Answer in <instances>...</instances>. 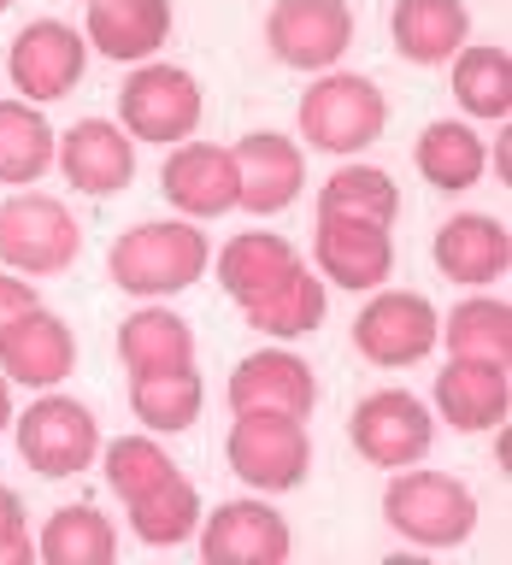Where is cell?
<instances>
[{"label":"cell","instance_id":"obj_1","mask_svg":"<svg viewBox=\"0 0 512 565\" xmlns=\"http://www.w3.org/2000/svg\"><path fill=\"white\" fill-rule=\"evenodd\" d=\"M212 265V247L206 236L194 230V218H148L136 230H124L106 254V271L124 295L136 300H166V295H183L206 277Z\"/></svg>","mask_w":512,"mask_h":565},{"label":"cell","instance_id":"obj_2","mask_svg":"<svg viewBox=\"0 0 512 565\" xmlns=\"http://www.w3.org/2000/svg\"><path fill=\"white\" fill-rule=\"evenodd\" d=\"M383 124H388V100L360 71H318V83L300 95V136L318 153H335V159L365 153L383 136Z\"/></svg>","mask_w":512,"mask_h":565},{"label":"cell","instance_id":"obj_3","mask_svg":"<svg viewBox=\"0 0 512 565\" xmlns=\"http://www.w3.org/2000/svg\"><path fill=\"white\" fill-rule=\"evenodd\" d=\"M383 519L413 547H459L477 530V494L448 471L401 466L383 489Z\"/></svg>","mask_w":512,"mask_h":565},{"label":"cell","instance_id":"obj_4","mask_svg":"<svg viewBox=\"0 0 512 565\" xmlns=\"http://www.w3.org/2000/svg\"><path fill=\"white\" fill-rule=\"evenodd\" d=\"M83 254V224L53 194H7L0 201V265L18 277H60Z\"/></svg>","mask_w":512,"mask_h":565},{"label":"cell","instance_id":"obj_5","mask_svg":"<svg viewBox=\"0 0 512 565\" xmlns=\"http://www.w3.org/2000/svg\"><path fill=\"white\" fill-rule=\"evenodd\" d=\"M224 454H230V471H236L247 489H259V494L300 489L307 471H312L307 418H289V413H236Z\"/></svg>","mask_w":512,"mask_h":565},{"label":"cell","instance_id":"obj_6","mask_svg":"<svg viewBox=\"0 0 512 565\" xmlns=\"http://www.w3.org/2000/svg\"><path fill=\"white\" fill-rule=\"evenodd\" d=\"M118 118L130 141H153V148H177L194 136L201 124V83L183 65L166 60H141L130 71V83L118 88Z\"/></svg>","mask_w":512,"mask_h":565},{"label":"cell","instance_id":"obj_7","mask_svg":"<svg viewBox=\"0 0 512 565\" xmlns=\"http://www.w3.org/2000/svg\"><path fill=\"white\" fill-rule=\"evenodd\" d=\"M18 430V454L35 477H77L100 459V424L83 401L53 395L42 388V401L24 406V418H12Z\"/></svg>","mask_w":512,"mask_h":565},{"label":"cell","instance_id":"obj_8","mask_svg":"<svg viewBox=\"0 0 512 565\" xmlns=\"http://www.w3.org/2000/svg\"><path fill=\"white\" fill-rule=\"evenodd\" d=\"M436 330H441V318L418 289H371V300L360 307V318H353V348H360V360H371V365L401 371V365L430 360Z\"/></svg>","mask_w":512,"mask_h":565},{"label":"cell","instance_id":"obj_9","mask_svg":"<svg viewBox=\"0 0 512 565\" xmlns=\"http://www.w3.org/2000/svg\"><path fill=\"white\" fill-rule=\"evenodd\" d=\"M348 436H353V454L360 459H371V466H383V471H401V466H418V459L430 454L436 418H430V406L418 395H406V388H377V395H365L353 406Z\"/></svg>","mask_w":512,"mask_h":565},{"label":"cell","instance_id":"obj_10","mask_svg":"<svg viewBox=\"0 0 512 565\" xmlns=\"http://www.w3.org/2000/svg\"><path fill=\"white\" fill-rule=\"evenodd\" d=\"M265 47L289 71H335V60L353 47L348 0H277L265 12Z\"/></svg>","mask_w":512,"mask_h":565},{"label":"cell","instance_id":"obj_11","mask_svg":"<svg viewBox=\"0 0 512 565\" xmlns=\"http://www.w3.org/2000/svg\"><path fill=\"white\" fill-rule=\"evenodd\" d=\"M83 71H88V42H83V30L60 24V18H35V24L12 35L7 77L24 100H35V106L65 100L83 83Z\"/></svg>","mask_w":512,"mask_h":565},{"label":"cell","instance_id":"obj_12","mask_svg":"<svg viewBox=\"0 0 512 565\" xmlns=\"http://www.w3.org/2000/svg\"><path fill=\"white\" fill-rule=\"evenodd\" d=\"M312 259H318V277L324 282H335V289H348V295H371L388 282V271H395V236H388V224L318 212Z\"/></svg>","mask_w":512,"mask_h":565},{"label":"cell","instance_id":"obj_13","mask_svg":"<svg viewBox=\"0 0 512 565\" xmlns=\"http://www.w3.org/2000/svg\"><path fill=\"white\" fill-rule=\"evenodd\" d=\"M194 536H201L206 565H282L289 559V519L277 507H265L259 494L212 507V519L201 512Z\"/></svg>","mask_w":512,"mask_h":565},{"label":"cell","instance_id":"obj_14","mask_svg":"<svg viewBox=\"0 0 512 565\" xmlns=\"http://www.w3.org/2000/svg\"><path fill=\"white\" fill-rule=\"evenodd\" d=\"M230 395V413H289V418H312L318 406V377L312 365L300 360L295 348H259L247 353V360H236V371H230L224 383Z\"/></svg>","mask_w":512,"mask_h":565},{"label":"cell","instance_id":"obj_15","mask_svg":"<svg viewBox=\"0 0 512 565\" xmlns=\"http://www.w3.org/2000/svg\"><path fill=\"white\" fill-rule=\"evenodd\" d=\"M230 153H236V206H247L254 218H271V212L300 201V183H307L300 141L277 136V130H254Z\"/></svg>","mask_w":512,"mask_h":565},{"label":"cell","instance_id":"obj_16","mask_svg":"<svg viewBox=\"0 0 512 565\" xmlns=\"http://www.w3.org/2000/svg\"><path fill=\"white\" fill-rule=\"evenodd\" d=\"M71 365H77V335H71L60 312L30 307L0 330V371H7V383L60 388L71 377Z\"/></svg>","mask_w":512,"mask_h":565},{"label":"cell","instance_id":"obj_17","mask_svg":"<svg viewBox=\"0 0 512 565\" xmlns=\"http://www.w3.org/2000/svg\"><path fill=\"white\" fill-rule=\"evenodd\" d=\"M159 189L183 218H224L236 206V153L218 141H177L159 166Z\"/></svg>","mask_w":512,"mask_h":565},{"label":"cell","instance_id":"obj_18","mask_svg":"<svg viewBox=\"0 0 512 565\" xmlns=\"http://www.w3.org/2000/svg\"><path fill=\"white\" fill-rule=\"evenodd\" d=\"M53 166L65 171V183L77 189V194L106 201V194L130 189V177H136V141L124 136V124H113V118H83V124H71V130L60 136Z\"/></svg>","mask_w":512,"mask_h":565},{"label":"cell","instance_id":"obj_19","mask_svg":"<svg viewBox=\"0 0 512 565\" xmlns=\"http://www.w3.org/2000/svg\"><path fill=\"white\" fill-rule=\"evenodd\" d=\"M430 254H436V271L448 282L489 289V282H501L506 265H512V230L501 218H489V212H454V218L436 230Z\"/></svg>","mask_w":512,"mask_h":565},{"label":"cell","instance_id":"obj_20","mask_svg":"<svg viewBox=\"0 0 512 565\" xmlns=\"http://www.w3.org/2000/svg\"><path fill=\"white\" fill-rule=\"evenodd\" d=\"M171 35V0H88L83 42L106 53L113 65H141L166 47Z\"/></svg>","mask_w":512,"mask_h":565},{"label":"cell","instance_id":"obj_21","mask_svg":"<svg viewBox=\"0 0 512 565\" xmlns=\"http://www.w3.org/2000/svg\"><path fill=\"white\" fill-rule=\"evenodd\" d=\"M506 406H512L506 365H489V360H448L441 365L436 413L454 430H494V424H506Z\"/></svg>","mask_w":512,"mask_h":565},{"label":"cell","instance_id":"obj_22","mask_svg":"<svg viewBox=\"0 0 512 565\" xmlns=\"http://www.w3.org/2000/svg\"><path fill=\"white\" fill-rule=\"evenodd\" d=\"M395 47L413 65H448L471 42V12L466 0H395Z\"/></svg>","mask_w":512,"mask_h":565},{"label":"cell","instance_id":"obj_23","mask_svg":"<svg viewBox=\"0 0 512 565\" xmlns=\"http://www.w3.org/2000/svg\"><path fill=\"white\" fill-rule=\"evenodd\" d=\"M242 312H247V324H254L259 335H271V342H300V335H312L318 324H324L330 282L318 271H307V259H300L277 289H265L259 300H247Z\"/></svg>","mask_w":512,"mask_h":565},{"label":"cell","instance_id":"obj_24","mask_svg":"<svg viewBox=\"0 0 512 565\" xmlns=\"http://www.w3.org/2000/svg\"><path fill=\"white\" fill-rule=\"evenodd\" d=\"M413 166L430 189L466 194V189H477V177L489 171V148H483V136H477L471 124L436 118V124H424L418 141H413Z\"/></svg>","mask_w":512,"mask_h":565},{"label":"cell","instance_id":"obj_25","mask_svg":"<svg viewBox=\"0 0 512 565\" xmlns=\"http://www.w3.org/2000/svg\"><path fill=\"white\" fill-rule=\"evenodd\" d=\"M295 265H300L295 242L271 236V230H242V236H230L218 247V289L236 300V307H247V300H259L265 289H277Z\"/></svg>","mask_w":512,"mask_h":565},{"label":"cell","instance_id":"obj_26","mask_svg":"<svg viewBox=\"0 0 512 565\" xmlns=\"http://www.w3.org/2000/svg\"><path fill=\"white\" fill-rule=\"evenodd\" d=\"M118 360L130 377H148V371H177L194 365V330L166 307H136L118 324Z\"/></svg>","mask_w":512,"mask_h":565},{"label":"cell","instance_id":"obj_27","mask_svg":"<svg viewBox=\"0 0 512 565\" xmlns=\"http://www.w3.org/2000/svg\"><path fill=\"white\" fill-rule=\"evenodd\" d=\"M60 136L42 118L35 100H0V183L7 189H30L35 177L53 171Z\"/></svg>","mask_w":512,"mask_h":565},{"label":"cell","instance_id":"obj_28","mask_svg":"<svg viewBox=\"0 0 512 565\" xmlns=\"http://www.w3.org/2000/svg\"><path fill=\"white\" fill-rule=\"evenodd\" d=\"M454 100L466 106V118L506 124L512 113V53L494 42H466L454 53Z\"/></svg>","mask_w":512,"mask_h":565},{"label":"cell","instance_id":"obj_29","mask_svg":"<svg viewBox=\"0 0 512 565\" xmlns=\"http://www.w3.org/2000/svg\"><path fill=\"white\" fill-rule=\"evenodd\" d=\"M436 342H448V360H512V307L501 295H471L448 312V324L436 330Z\"/></svg>","mask_w":512,"mask_h":565},{"label":"cell","instance_id":"obj_30","mask_svg":"<svg viewBox=\"0 0 512 565\" xmlns=\"http://www.w3.org/2000/svg\"><path fill=\"white\" fill-rule=\"evenodd\" d=\"M206 388L194 377V365L177 371H148V377H130V413L148 424V436H177L201 418Z\"/></svg>","mask_w":512,"mask_h":565},{"label":"cell","instance_id":"obj_31","mask_svg":"<svg viewBox=\"0 0 512 565\" xmlns=\"http://www.w3.org/2000/svg\"><path fill=\"white\" fill-rule=\"evenodd\" d=\"M130 530L148 547H183L194 530H201V494H194V483L183 471H171L159 489L136 494L130 501Z\"/></svg>","mask_w":512,"mask_h":565},{"label":"cell","instance_id":"obj_32","mask_svg":"<svg viewBox=\"0 0 512 565\" xmlns=\"http://www.w3.org/2000/svg\"><path fill=\"white\" fill-rule=\"evenodd\" d=\"M318 212H342V218H371V224H388V230H395V218H401V189H395V177H388V171L348 159V166H335V171L324 177V189H318Z\"/></svg>","mask_w":512,"mask_h":565},{"label":"cell","instance_id":"obj_33","mask_svg":"<svg viewBox=\"0 0 512 565\" xmlns=\"http://www.w3.org/2000/svg\"><path fill=\"white\" fill-rule=\"evenodd\" d=\"M35 554H42L47 565H113L118 530H113V519H100L95 507L77 501V507H60V512L42 524Z\"/></svg>","mask_w":512,"mask_h":565},{"label":"cell","instance_id":"obj_34","mask_svg":"<svg viewBox=\"0 0 512 565\" xmlns=\"http://www.w3.org/2000/svg\"><path fill=\"white\" fill-rule=\"evenodd\" d=\"M100 466H106V489L130 507L136 494H148V489L166 483V477L177 471V459L159 448L153 436H118L113 448H100Z\"/></svg>","mask_w":512,"mask_h":565},{"label":"cell","instance_id":"obj_35","mask_svg":"<svg viewBox=\"0 0 512 565\" xmlns=\"http://www.w3.org/2000/svg\"><path fill=\"white\" fill-rule=\"evenodd\" d=\"M35 559V542L24 530V501L12 489H0V565H30Z\"/></svg>","mask_w":512,"mask_h":565},{"label":"cell","instance_id":"obj_36","mask_svg":"<svg viewBox=\"0 0 512 565\" xmlns=\"http://www.w3.org/2000/svg\"><path fill=\"white\" fill-rule=\"evenodd\" d=\"M30 307H42V295H35V282H24L18 271H0V330H7L18 312H30Z\"/></svg>","mask_w":512,"mask_h":565},{"label":"cell","instance_id":"obj_37","mask_svg":"<svg viewBox=\"0 0 512 565\" xmlns=\"http://www.w3.org/2000/svg\"><path fill=\"white\" fill-rule=\"evenodd\" d=\"M506 124H501V136H494V177H501V183H506Z\"/></svg>","mask_w":512,"mask_h":565},{"label":"cell","instance_id":"obj_38","mask_svg":"<svg viewBox=\"0 0 512 565\" xmlns=\"http://www.w3.org/2000/svg\"><path fill=\"white\" fill-rule=\"evenodd\" d=\"M12 424V383H7V371H0V430Z\"/></svg>","mask_w":512,"mask_h":565},{"label":"cell","instance_id":"obj_39","mask_svg":"<svg viewBox=\"0 0 512 565\" xmlns=\"http://www.w3.org/2000/svg\"><path fill=\"white\" fill-rule=\"evenodd\" d=\"M7 7H12V0H0V12H7Z\"/></svg>","mask_w":512,"mask_h":565}]
</instances>
